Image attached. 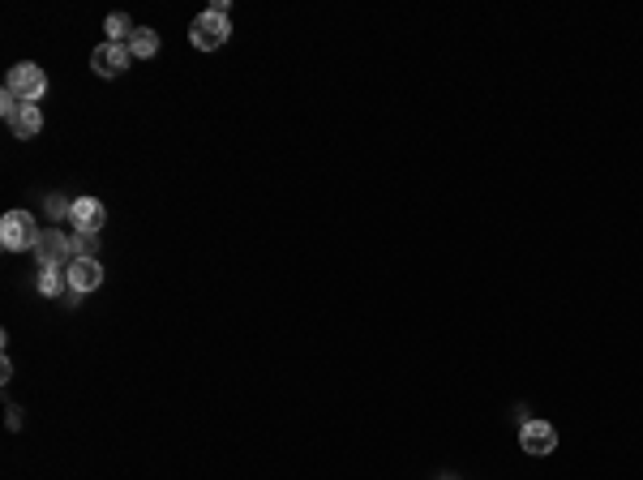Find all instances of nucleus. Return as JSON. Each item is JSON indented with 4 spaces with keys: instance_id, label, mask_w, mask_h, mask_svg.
<instances>
[{
    "instance_id": "1",
    "label": "nucleus",
    "mask_w": 643,
    "mask_h": 480,
    "mask_svg": "<svg viewBox=\"0 0 643 480\" xmlns=\"http://www.w3.org/2000/svg\"><path fill=\"white\" fill-rule=\"evenodd\" d=\"M39 228H35V215L30 211H9V215L0 219V244L9 249V253H35V244H39Z\"/></svg>"
},
{
    "instance_id": "3",
    "label": "nucleus",
    "mask_w": 643,
    "mask_h": 480,
    "mask_svg": "<svg viewBox=\"0 0 643 480\" xmlns=\"http://www.w3.org/2000/svg\"><path fill=\"white\" fill-rule=\"evenodd\" d=\"M4 91H9V95H18L22 103H39V99H44V91H48V77H44V69H39V65L22 60V65H13V69H9V77H4Z\"/></svg>"
},
{
    "instance_id": "8",
    "label": "nucleus",
    "mask_w": 643,
    "mask_h": 480,
    "mask_svg": "<svg viewBox=\"0 0 643 480\" xmlns=\"http://www.w3.org/2000/svg\"><path fill=\"white\" fill-rule=\"evenodd\" d=\"M74 232H91V236H99L103 223H107V211H103L99 197H77L74 202Z\"/></svg>"
},
{
    "instance_id": "12",
    "label": "nucleus",
    "mask_w": 643,
    "mask_h": 480,
    "mask_svg": "<svg viewBox=\"0 0 643 480\" xmlns=\"http://www.w3.org/2000/svg\"><path fill=\"white\" fill-rule=\"evenodd\" d=\"M103 30H107V44H124V39H133L138 26L129 22V13H112V18L103 22Z\"/></svg>"
},
{
    "instance_id": "5",
    "label": "nucleus",
    "mask_w": 643,
    "mask_h": 480,
    "mask_svg": "<svg viewBox=\"0 0 643 480\" xmlns=\"http://www.w3.org/2000/svg\"><path fill=\"white\" fill-rule=\"evenodd\" d=\"M129 60H133L129 44H99V48L91 52V69L99 73V77H121L129 69Z\"/></svg>"
},
{
    "instance_id": "13",
    "label": "nucleus",
    "mask_w": 643,
    "mask_h": 480,
    "mask_svg": "<svg viewBox=\"0 0 643 480\" xmlns=\"http://www.w3.org/2000/svg\"><path fill=\"white\" fill-rule=\"evenodd\" d=\"M74 258H95V253H99V240L91 236V232H74Z\"/></svg>"
},
{
    "instance_id": "6",
    "label": "nucleus",
    "mask_w": 643,
    "mask_h": 480,
    "mask_svg": "<svg viewBox=\"0 0 643 480\" xmlns=\"http://www.w3.org/2000/svg\"><path fill=\"white\" fill-rule=\"evenodd\" d=\"M520 446L528 455H553V451H558V429H553L549 420H523Z\"/></svg>"
},
{
    "instance_id": "9",
    "label": "nucleus",
    "mask_w": 643,
    "mask_h": 480,
    "mask_svg": "<svg viewBox=\"0 0 643 480\" xmlns=\"http://www.w3.org/2000/svg\"><path fill=\"white\" fill-rule=\"evenodd\" d=\"M129 52H133V60H150V56L159 52V35H155L150 26H138L133 39H129Z\"/></svg>"
},
{
    "instance_id": "14",
    "label": "nucleus",
    "mask_w": 643,
    "mask_h": 480,
    "mask_svg": "<svg viewBox=\"0 0 643 480\" xmlns=\"http://www.w3.org/2000/svg\"><path fill=\"white\" fill-rule=\"evenodd\" d=\"M48 215L60 223V219H74V202L69 197H60V193H52L48 197Z\"/></svg>"
},
{
    "instance_id": "2",
    "label": "nucleus",
    "mask_w": 643,
    "mask_h": 480,
    "mask_svg": "<svg viewBox=\"0 0 643 480\" xmlns=\"http://www.w3.org/2000/svg\"><path fill=\"white\" fill-rule=\"evenodd\" d=\"M189 39H194V48L198 52H219L223 44L232 39V18H227V13H215V9H206V13L194 18Z\"/></svg>"
},
{
    "instance_id": "10",
    "label": "nucleus",
    "mask_w": 643,
    "mask_h": 480,
    "mask_svg": "<svg viewBox=\"0 0 643 480\" xmlns=\"http://www.w3.org/2000/svg\"><path fill=\"white\" fill-rule=\"evenodd\" d=\"M9 129H13V138H35V133L44 129V112H39L35 103H26V108H22V116L13 120Z\"/></svg>"
},
{
    "instance_id": "4",
    "label": "nucleus",
    "mask_w": 643,
    "mask_h": 480,
    "mask_svg": "<svg viewBox=\"0 0 643 480\" xmlns=\"http://www.w3.org/2000/svg\"><path fill=\"white\" fill-rule=\"evenodd\" d=\"M35 258H39V266H69V262H74V240L65 236L60 228H52V232H44V236H39V244H35Z\"/></svg>"
},
{
    "instance_id": "11",
    "label": "nucleus",
    "mask_w": 643,
    "mask_h": 480,
    "mask_svg": "<svg viewBox=\"0 0 643 480\" xmlns=\"http://www.w3.org/2000/svg\"><path fill=\"white\" fill-rule=\"evenodd\" d=\"M60 288H69L65 266H39V292L44 296H60Z\"/></svg>"
},
{
    "instance_id": "15",
    "label": "nucleus",
    "mask_w": 643,
    "mask_h": 480,
    "mask_svg": "<svg viewBox=\"0 0 643 480\" xmlns=\"http://www.w3.org/2000/svg\"><path fill=\"white\" fill-rule=\"evenodd\" d=\"M22 108H26V103H22V99H18V95H9V91L0 95V116L9 120V124H13V120L22 116Z\"/></svg>"
},
{
    "instance_id": "7",
    "label": "nucleus",
    "mask_w": 643,
    "mask_h": 480,
    "mask_svg": "<svg viewBox=\"0 0 643 480\" xmlns=\"http://www.w3.org/2000/svg\"><path fill=\"white\" fill-rule=\"evenodd\" d=\"M65 275H69V292H95L103 284V266L99 258H74V262L65 266Z\"/></svg>"
}]
</instances>
